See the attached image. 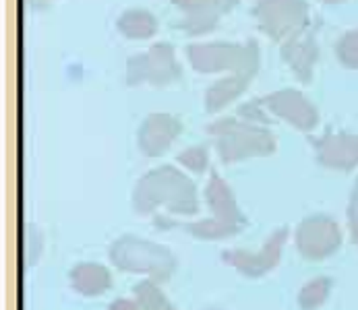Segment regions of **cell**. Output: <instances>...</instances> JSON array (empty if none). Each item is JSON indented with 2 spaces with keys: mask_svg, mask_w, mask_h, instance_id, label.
<instances>
[{
  "mask_svg": "<svg viewBox=\"0 0 358 310\" xmlns=\"http://www.w3.org/2000/svg\"><path fill=\"white\" fill-rule=\"evenodd\" d=\"M164 207L172 215H197L199 197L195 182L174 165H159L141 176L133 191V209L139 215H154Z\"/></svg>",
  "mask_w": 358,
  "mask_h": 310,
  "instance_id": "1",
  "label": "cell"
},
{
  "mask_svg": "<svg viewBox=\"0 0 358 310\" xmlns=\"http://www.w3.org/2000/svg\"><path fill=\"white\" fill-rule=\"evenodd\" d=\"M207 135L213 139V147L222 163H236L251 157H267L275 154V135L255 122L243 118H220L207 126Z\"/></svg>",
  "mask_w": 358,
  "mask_h": 310,
  "instance_id": "2",
  "label": "cell"
},
{
  "mask_svg": "<svg viewBox=\"0 0 358 310\" xmlns=\"http://www.w3.org/2000/svg\"><path fill=\"white\" fill-rule=\"evenodd\" d=\"M108 255L120 271L148 275L157 283L168 281L176 271V257L170 249L133 234L116 238Z\"/></svg>",
  "mask_w": 358,
  "mask_h": 310,
  "instance_id": "3",
  "label": "cell"
},
{
  "mask_svg": "<svg viewBox=\"0 0 358 310\" xmlns=\"http://www.w3.org/2000/svg\"><path fill=\"white\" fill-rule=\"evenodd\" d=\"M187 60L191 68L199 75H213V73H234L249 66H261V50L255 40L245 44L234 42H197L189 44Z\"/></svg>",
  "mask_w": 358,
  "mask_h": 310,
  "instance_id": "4",
  "label": "cell"
},
{
  "mask_svg": "<svg viewBox=\"0 0 358 310\" xmlns=\"http://www.w3.org/2000/svg\"><path fill=\"white\" fill-rule=\"evenodd\" d=\"M182 77V66L176 60L174 46L168 42H157L143 54H135L127 60L124 81L129 87L152 85L166 87Z\"/></svg>",
  "mask_w": 358,
  "mask_h": 310,
  "instance_id": "5",
  "label": "cell"
},
{
  "mask_svg": "<svg viewBox=\"0 0 358 310\" xmlns=\"http://www.w3.org/2000/svg\"><path fill=\"white\" fill-rule=\"evenodd\" d=\"M253 15L259 31L280 44L308 25L307 0H257Z\"/></svg>",
  "mask_w": 358,
  "mask_h": 310,
  "instance_id": "6",
  "label": "cell"
},
{
  "mask_svg": "<svg viewBox=\"0 0 358 310\" xmlns=\"http://www.w3.org/2000/svg\"><path fill=\"white\" fill-rule=\"evenodd\" d=\"M296 249L301 257L307 260H323L331 257L340 251L342 246V230L338 221L329 215L315 213L305 217L294 236Z\"/></svg>",
  "mask_w": 358,
  "mask_h": 310,
  "instance_id": "7",
  "label": "cell"
},
{
  "mask_svg": "<svg viewBox=\"0 0 358 310\" xmlns=\"http://www.w3.org/2000/svg\"><path fill=\"white\" fill-rule=\"evenodd\" d=\"M288 234H290L288 228H278L275 232H271L267 236V240L263 242L259 253L243 251V249H230V251L222 253V260L226 265L234 267L236 271H241L245 277L259 279L280 265L284 246L288 242Z\"/></svg>",
  "mask_w": 358,
  "mask_h": 310,
  "instance_id": "8",
  "label": "cell"
},
{
  "mask_svg": "<svg viewBox=\"0 0 358 310\" xmlns=\"http://www.w3.org/2000/svg\"><path fill=\"white\" fill-rule=\"evenodd\" d=\"M170 2L182 13L176 27L193 38L215 31L222 17H226L241 4V0H170Z\"/></svg>",
  "mask_w": 358,
  "mask_h": 310,
  "instance_id": "9",
  "label": "cell"
},
{
  "mask_svg": "<svg viewBox=\"0 0 358 310\" xmlns=\"http://www.w3.org/2000/svg\"><path fill=\"white\" fill-rule=\"evenodd\" d=\"M263 102L271 112V116L288 122L290 126H294L301 133H310L319 126V120H321L319 110L299 89L286 87V89L271 91L263 98Z\"/></svg>",
  "mask_w": 358,
  "mask_h": 310,
  "instance_id": "10",
  "label": "cell"
},
{
  "mask_svg": "<svg viewBox=\"0 0 358 310\" xmlns=\"http://www.w3.org/2000/svg\"><path fill=\"white\" fill-rule=\"evenodd\" d=\"M319 165L336 172H352L358 168V135L334 133L327 128L321 137L310 139Z\"/></svg>",
  "mask_w": 358,
  "mask_h": 310,
  "instance_id": "11",
  "label": "cell"
},
{
  "mask_svg": "<svg viewBox=\"0 0 358 310\" xmlns=\"http://www.w3.org/2000/svg\"><path fill=\"white\" fill-rule=\"evenodd\" d=\"M182 133V122L178 116L168 112H154L143 118L137 131V147L145 157L164 155Z\"/></svg>",
  "mask_w": 358,
  "mask_h": 310,
  "instance_id": "12",
  "label": "cell"
},
{
  "mask_svg": "<svg viewBox=\"0 0 358 310\" xmlns=\"http://www.w3.org/2000/svg\"><path fill=\"white\" fill-rule=\"evenodd\" d=\"M282 60L292 68L294 77L301 83H310L315 64L319 60V42H317V25L308 23L305 29L296 31L280 46Z\"/></svg>",
  "mask_w": 358,
  "mask_h": 310,
  "instance_id": "13",
  "label": "cell"
},
{
  "mask_svg": "<svg viewBox=\"0 0 358 310\" xmlns=\"http://www.w3.org/2000/svg\"><path fill=\"white\" fill-rule=\"evenodd\" d=\"M205 203L211 209V217L213 219L238 226L243 230L247 228L249 219L241 211V207L236 203V197H234L232 189L228 186V182L215 170H211L209 182L205 186Z\"/></svg>",
  "mask_w": 358,
  "mask_h": 310,
  "instance_id": "14",
  "label": "cell"
},
{
  "mask_svg": "<svg viewBox=\"0 0 358 310\" xmlns=\"http://www.w3.org/2000/svg\"><path fill=\"white\" fill-rule=\"evenodd\" d=\"M259 66H249V68H241L230 73L228 77L215 81L213 85H209V89L205 91V112L207 114H217L224 108H228L232 102H236L247 89L249 85L255 81Z\"/></svg>",
  "mask_w": 358,
  "mask_h": 310,
  "instance_id": "15",
  "label": "cell"
},
{
  "mask_svg": "<svg viewBox=\"0 0 358 310\" xmlns=\"http://www.w3.org/2000/svg\"><path fill=\"white\" fill-rule=\"evenodd\" d=\"M71 288L81 296H102L112 288V273L100 263H79L71 269Z\"/></svg>",
  "mask_w": 358,
  "mask_h": 310,
  "instance_id": "16",
  "label": "cell"
},
{
  "mask_svg": "<svg viewBox=\"0 0 358 310\" xmlns=\"http://www.w3.org/2000/svg\"><path fill=\"white\" fill-rule=\"evenodd\" d=\"M116 29L120 36H124L127 40H152L157 29H159V21L152 10L148 8H127L118 15L116 19Z\"/></svg>",
  "mask_w": 358,
  "mask_h": 310,
  "instance_id": "17",
  "label": "cell"
},
{
  "mask_svg": "<svg viewBox=\"0 0 358 310\" xmlns=\"http://www.w3.org/2000/svg\"><path fill=\"white\" fill-rule=\"evenodd\" d=\"M135 300L139 302L141 310H176L174 304L166 298V294L159 290L154 279H141L133 286Z\"/></svg>",
  "mask_w": 358,
  "mask_h": 310,
  "instance_id": "18",
  "label": "cell"
},
{
  "mask_svg": "<svg viewBox=\"0 0 358 310\" xmlns=\"http://www.w3.org/2000/svg\"><path fill=\"white\" fill-rule=\"evenodd\" d=\"M334 281L331 277H315L313 281L305 283L299 292V307L303 310H317L323 307L331 294Z\"/></svg>",
  "mask_w": 358,
  "mask_h": 310,
  "instance_id": "19",
  "label": "cell"
},
{
  "mask_svg": "<svg viewBox=\"0 0 358 310\" xmlns=\"http://www.w3.org/2000/svg\"><path fill=\"white\" fill-rule=\"evenodd\" d=\"M336 58L348 71H358V27L346 31L336 42Z\"/></svg>",
  "mask_w": 358,
  "mask_h": 310,
  "instance_id": "20",
  "label": "cell"
},
{
  "mask_svg": "<svg viewBox=\"0 0 358 310\" xmlns=\"http://www.w3.org/2000/svg\"><path fill=\"white\" fill-rule=\"evenodd\" d=\"M176 161L191 170L193 174H203L209 168V149L205 145H195V147H187L185 152L176 155Z\"/></svg>",
  "mask_w": 358,
  "mask_h": 310,
  "instance_id": "21",
  "label": "cell"
},
{
  "mask_svg": "<svg viewBox=\"0 0 358 310\" xmlns=\"http://www.w3.org/2000/svg\"><path fill=\"white\" fill-rule=\"evenodd\" d=\"M236 114H238V118H243L247 122H255V124H263V126L271 124V112L267 110L263 98H253L249 102L241 103Z\"/></svg>",
  "mask_w": 358,
  "mask_h": 310,
  "instance_id": "22",
  "label": "cell"
},
{
  "mask_svg": "<svg viewBox=\"0 0 358 310\" xmlns=\"http://www.w3.org/2000/svg\"><path fill=\"white\" fill-rule=\"evenodd\" d=\"M44 251V236L36 226H27V260L34 265Z\"/></svg>",
  "mask_w": 358,
  "mask_h": 310,
  "instance_id": "23",
  "label": "cell"
},
{
  "mask_svg": "<svg viewBox=\"0 0 358 310\" xmlns=\"http://www.w3.org/2000/svg\"><path fill=\"white\" fill-rule=\"evenodd\" d=\"M348 230H350V238L352 242L358 246V178L355 182V189H352V195H350V201H348Z\"/></svg>",
  "mask_w": 358,
  "mask_h": 310,
  "instance_id": "24",
  "label": "cell"
},
{
  "mask_svg": "<svg viewBox=\"0 0 358 310\" xmlns=\"http://www.w3.org/2000/svg\"><path fill=\"white\" fill-rule=\"evenodd\" d=\"M31 10H48L56 0H25Z\"/></svg>",
  "mask_w": 358,
  "mask_h": 310,
  "instance_id": "25",
  "label": "cell"
},
{
  "mask_svg": "<svg viewBox=\"0 0 358 310\" xmlns=\"http://www.w3.org/2000/svg\"><path fill=\"white\" fill-rule=\"evenodd\" d=\"M319 2H323V4H327V6H338V4H342V2H346V0H319Z\"/></svg>",
  "mask_w": 358,
  "mask_h": 310,
  "instance_id": "26",
  "label": "cell"
},
{
  "mask_svg": "<svg viewBox=\"0 0 358 310\" xmlns=\"http://www.w3.org/2000/svg\"><path fill=\"white\" fill-rule=\"evenodd\" d=\"M205 310H220V309H205Z\"/></svg>",
  "mask_w": 358,
  "mask_h": 310,
  "instance_id": "27",
  "label": "cell"
}]
</instances>
